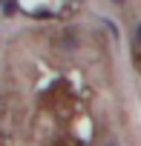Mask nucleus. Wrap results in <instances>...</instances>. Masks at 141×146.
I'll use <instances>...</instances> for the list:
<instances>
[{
  "label": "nucleus",
  "mask_w": 141,
  "mask_h": 146,
  "mask_svg": "<svg viewBox=\"0 0 141 146\" xmlns=\"http://www.w3.org/2000/svg\"><path fill=\"white\" fill-rule=\"evenodd\" d=\"M135 40H138V46H141V20L135 23Z\"/></svg>",
  "instance_id": "nucleus-1"
},
{
  "label": "nucleus",
  "mask_w": 141,
  "mask_h": 146,
  "mask_svg": "<svg viewBox=\"0 0 141 146\" xmlns=\"http://www.w3.org/2000/svg\"><path fill=\"white\" fill-rule=\"evenodd\" d=\"M109 3H112V6H124V3H127V0H109Z\"/></svg>",
  "instance_id": "nucleus-2"
}]
</instances>
